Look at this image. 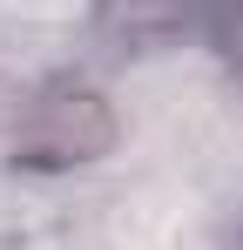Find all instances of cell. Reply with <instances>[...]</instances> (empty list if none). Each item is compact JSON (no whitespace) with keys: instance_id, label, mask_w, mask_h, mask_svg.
<instances>
[{"instance_id":"3","label":"cell","mask_w":243,"mask_h":250,"mask_svg":"<svg viewBox=\"0 0 243 250\" xmlns=\"http://www.w3.org/2000/svg\"><path fill=\"white\" fill-rule=\"evenodd\" d=\"M108 14H122L128 27H162L182 14V0H108Z\"/></svg>"},{"instance_id":"1","label":"cell","mask_w":243,"mask_h":250,"mask_svg":"<svg viewBox=\"0 0 243 250\" xmlns=\"http://www.w3.org/2000/svg\"><path fill=\"white\" fill-rule=\"evenodd\" d=\"M115 149V108L81 75H54L20 102L14 122V163L27 169H81Z\"/></svg>"},{"instance_id":"2","label":"cell","mask_w":243,"mask_h":250,"mask_svg":"<svg viewBox=\"0 0 243 250\" xmlns=\"http://www.w3.org/2000/svg\"><path fill=\"white\" fill-rule=\"evenodd\" d=\"M209 34H216V47L243 68V0H209Z\"/></svg>"}]
</instances>
